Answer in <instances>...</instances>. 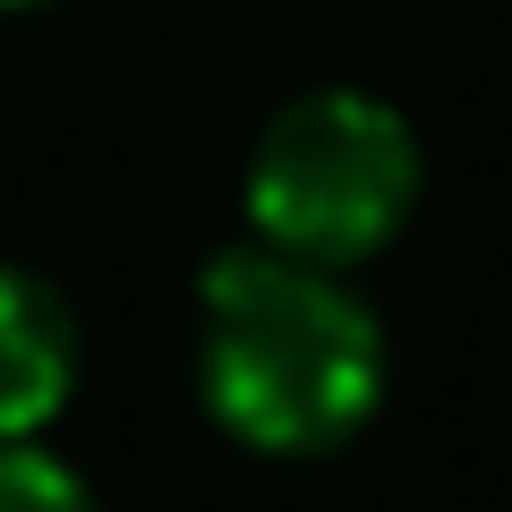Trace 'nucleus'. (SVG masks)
Here are the masks:
<instances>
[{
    "label": "nucleus",
    "mask_w": 512,
    "mask_h": 512,
    "mask_svg": "<svg viewBox=\"0 0 512 512\" xmlns=\"http://www.w3.org/2000/svg\"><path fill=\"white\" fill-rule=\"evenodd\" d=\"M197 376L214 419L256 453H333L384 393V333L333 265L222 248L197 282Z\"/></svg>",
    "instance_id": "1"
},
{
    "label": "nucleus",
    "mask_w": 512,
    "mask_h": 512,
    "mask_svg": "<svg viewBox=\"0 0 512 512\" xmlns=\"http://www.w3.org/2000/svg\"><path fill=\"white\" fill-rule=\"evenodd\" d=\"M419 205V137L393 103L359 86L299 94L265 120L248 154V222L265 248L308 256V265H350L376 256Z\"/></svg>",
    "instance_id": "2"
},
{
    "label": "nucleus",
    "mask_w": 512,
    "mask_h": 512,
    "mask_svg": "<svg viewBox=\"0 0 512 512\" xmlns=\"http://www.w3.org/2000/svg\"><path fill=\"white\" fill-rule=\"evenodd\" d=\"M77 384V316L26 265H0V436H35L69 410Z\"/></svg>",
    "instance_id": "3"
},
{
    "label": "nucleus",
    "mask_w": 512,
    "mask_h": 512,
    "mask_svg": "<svg viewBox=\"0 0 512 512\" xmlns=\"http://www.w3.org/2000/svg\"><path fill=\"white\" fill-rule=\"evenodd\" d=\"M0 512H103L69 461L35 453L26 436H0Z\"/></svg>",
    "instance_id": "4"
},
{
    "label": "nucleus",
    "mask_w": 512,
    "mask_h": 512,
    "mask_svg": "<svg viewBox=\"0 0 512 512\" xmlns=\"http://www.w3.org/2000/svg\"><path fill=\"white\" fill-rule=\"evenodd\" d=\"M0 9H52V0H0Z\"/></svg>",
    "instance_id": "5"
}]
</instances>
